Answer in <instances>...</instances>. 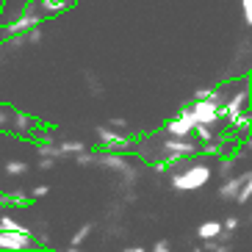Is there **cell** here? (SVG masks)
Returning <instances> with one entry per match:
<instances>
[{"label": "cell", "mask_w": 252, "mask_h": 252, "mask_svg": "<svg viewBox=\"0 0 252 252\" xmlns=\"http://www.w3.org/2000/svg\"><path fill=\"white\" fill-rule=\"evenodd\" d=\"M211 180V166L208 163H186L172 175V189L178 191H197Z\"/></svg>", "instance_id": "obj_1"}, {"label": "cell", "mask_w": 252, "mask_h": 252, "mask_svg": "<svg viewBox=\"0 0 252 252\" xmlns=\"http://www.w3.org/2000/svg\"><path fill=\"white\" fill-rule=\"evenodd\" d=\"M42 23H45V14H42L39 3L28 0V3L23 6V11L17 14V20H11V23L6 25V36H23L28 28H33V25H42Z\"/></svg>", "instance_id": "obj_2"}, {"label": "cell", "mask_w": 252, "mask_h": 252, "mask_svg": "<svg viewBox=\"0 0 252 252\" xmlns=\"http://www.w3.org/2000/svg\"><path fill=\"white\" fill-rule=\"evenodd\" d=\"M189 117L194 122L216 125L219 119H224V108H222V103H214V100H194V105H189Z\"/></svg>", "instance_id": "obj_3"}, {"label": "cell", "mask_w": 252, "mask_h": 252, "mask_svg": "<svg viewBox=\"0 0 252 252\" xmlns=\"http://www.w3.org/2000/svg\"><path fill=\"white\" fill-rule=\"evenodd\" d=\"M163 153H166L169 161H175V158H180V156H186V158L197 156L200 147H197V141H194L191 136H169V139L163 141Z\"/></svg>", "instance_id": "obj_4"}, {"label": "cell", "mask_w": 252, "mask_h": 252, "mask_svg": "<svg viewBox=\"0 0 252 252\" xmlns=\"http://www.w3.org/2000/svg\"><path fill=\"white\" fill-rule=\"evenodd\" d=\"M31 247H36L31 230H0V250L20 252V250H31Z\"/></svg>", "instance_id": "obj_5"}, {"label": "cell", "mask_w": 252, "mask_h": 252, "mask_svg": "<svg viewBox=\"0 0 252 252\" xmlns=\"http://www.w3.org/2000/svg\"><path fill=\"white\" fill-rule=\"evenodd\" d=\"M163 130H166L169 136H191L194 119L189 117V105H183V108H180V114H178V119H169Z\"/></svg>", "instance_id": "obj_6"}, {"label": "cell", "mask_w": 252, "mask_h": 252, "mask_svg": "<svg viewBox=\"0 0 252 252\" xmlns=\"http://www.w3.org/2000/svg\"><path fill=\"white\" fill-rule=\"evenodd\" d=\"M97 139H100V144H103L105 150H127L130 147V139H127V136H119L117 130H111L108 125L97 127Z\"/></svg>", "instance_id": "obj_7"}, {"label": "cell", "mask_w": 252, "mask_h": 252, "mask_svg": "<svg viewBox=\"0 0 252 252\" xmlns=\"http://www.w3.org/2000/svg\"><path fill=\"white\" fill-rule=\"evenodd\" d=\"M247 180H252V172H241V175H227L224 178V183L219 186V200H233L236 197V191L241 189V183H247Z\"/></svg>", "instance_id": "obj_8"}, {"label": "cell", "mask_w": 252, "mask_h": 252, "mask_svg": "<svg viewBox=\"0 0 252 252\" xmlns=\"http://www.w3.org/2000/svg\"><path fill=\"white\" fill-rule=\"evenodd\" d=\"M247 103H250V86H241V89H238L236 94L224 97L222 108H224V114H236V111H244Z\"/></svg>", "instance_id": "obj_9"}, {"label": "cell", "mask_w": 252, "mask_h": 252, "mask_svg": "<svg viewBox=\"0 0 252 252\" xmlns=\"http://www.w3.org/2000/svg\"><path fill=\"white\" fill-rule=\"evenodd\" d=\"M224 119H227V127L230 130H238V133H250V108H244V111H236V114H224Z\"/></svg>", "instance_id": "obj_10"}, {"label": "cell", "mask_w": 252, "mask_h": 252, "mask_svg": "<svg viewBox=\"0 0 252 252\" xmlns=\"http://www.w3.org/2000/svg\"><path fill=\"white\" fill-rule=\"evenodd\" d=\"M94 161H100L103 166H108V169L127 172V161H125V156H119V153H114V150H108V153H97Z\"/></svg>", "instance_id": "obj_11"}, {"label": "cell", "mask_w": 252, "mask_h": 252, "mask_svg": "<svg viewBox=\"0 0 252 252\" xmlns=\"http://www.w3.org/2000/svg\"><path fill=\"white\" fill-rule=\"evenodd\" d=\"M197 236H200V238H216V236H222V222H219V219L202 222L200 230H197Z\"/></svg>", "instance_id": "obj_12"}, {"label": "cell", "mask_w": 252, "mask_h": 252, "mask_svg": "<svg viewBox=\"0 0 252 252\" xmlns=\"http://www.w3.org/2000/svg\"><path fill=\"white\" fill-rule=\"evenodd\" d=\"M39 8L47 14H61L69 8V0H39Z\"/></svg>", "instance_id": "obj_13"}, {"label": "cell", "mask_w": 252, "mask_h": 252, "mask_svg": "<svg viewBox=\"0 0 252 252\" xmlns=\"http://www.w3.org/2000/svg\"><path fill=\"white\" fill-rule=\"evenodd\" d=\"M39 147V156H50V158H64L61 156V150H59V141H53V139H42L36 144Z\"/></svg>", "instance_id": "obj_14"}, {"label": "cell", "mask_w": 252, "mask_h": 252, "mask_svg": "<svg viewBox=\"0 0 252 252\" xmlns=\"http://www.w3.org/2000/svg\"><path fill=\"white\" fill-rule=\"evenodd\" d=\"M14 127H17V133H31L33 130V119L25 111H14Z\"/></svg>", "instance_id": "obj_15"}, {"label": "cell", "mask_w": 252, "mask_h": 252, "mask_svg": "<svg viewBox=\"0 0 252 252\" xmlns=\"http://www.w3.org/2000/svg\"><path fill=\"white\" fill-rule=\"evenodd\" d=\"M200 153H202V156H224V141H222V139H211V141H202Z\"/></svg>", "instance_id": "obj_16"}, {"label": "cell", "mask_w": 252, "mask_h": 252, "mask_svg": "<svg viewBox=\"0 0 252 252\" xmlns=\"http://www.w3.org/2000/svg\"><path fill=\"white\" fill-rule=\"evenodd\" d=\"M89 233H92V224H81V227L75 230V236L69 238V250H81V244L83 241H86V238H89Z\"/></svg>", "instance_id": "obj_17"}, {"label": "cell", "mask_w": 252, "mask_h": 252, "mask_svg": "<svg viewBox=\"0 0 252 252\" xmlns=\"http://www.w3.org/2000/svg\"><path fill=\"white\" fill-rule=\"evenodd\" d=\"M250 200H252V180H247V183H241V189L236 191L233 202H236V205H250Z\"/></svg>", "instance_id": "obj_18"}, {"label": "cell", "mask_w": 252, "mask_h": 252, "mask_svg": "<svg viewBox=\"0 0 252 252\" xmlns=\"http://www.w3.org/2000/svg\"><path fill=\"white\" fill-rule=\"evenodd\" d=\"M202 241H205V244H200V250H208V252H224V250H230L227 238L219 241V236H216V238H202Z\"/></svg>", "instance_id": "obj_19"}, {"label": "cell", "mask_w": 252, "mask_h": 252, "mask_svg": "<svg viewBox=\"0 0 252 252\" xmlns=\"http://www.w3.org/2000/svg\"><path fill=\"white\" fill-rule=\"evenodd\" d=\"M59 150H61V156L67 158V156H75V153L86 150V144L83 141H59Z\"/></svg>", "instance_id": "obj_20"}, {"label": "cell", "mask_w": 252, "mask_h": 252, "mask_svg": "<svg viewBox=\"0 0 252 252\" xmlns=\"http://www.w3.org/2000/svg\"><path fill=\"white\" fill-rule=\"evenodd\" d=\"M6 175H11V178H23V175H28V163L25 161H8L6 163Z\"/></svg>", "instance_id": "obj_21"}, {"label": "cell", "mask_w": 252, "mask_h": 252, "mask_svg": "<svg viewBox=\"0 0 252 252\" xmlns=\"http://www.w3.org/2000/svg\"><path fill=\"white\" fill-rule=\"evenodd\" d=\"M23 39L25 42H31V45H39L42 42V25H33V28H28L23 33Z\"/></svg>", "instance_id": "obj_22"}, {"label": "cell", "mask_w": 252, "mask_h": 252, "mask_svg": "<svg viewBox=\"0 0 252 252\" xmlns=\"http://www.w3.org/2000/svg\"><path fill=\"white\" fill-rule=\"evenodd\" d=\"M238 224H241L238 216H224L222 219V233H233V230H238Z\"/></svg>", "instance_id": "obj_23"}, {"label": "cell", "mask_w": 252, "mask_h": 252, "mask_svg": "<svg viewBox=\"0 0 252 252\" xmlns=\"http://www.w3.org/2000/svg\"><path fill=\"white\" fill-rule=\"evenodd\" d=\"M6 197H8V202H11V205H25V202H28V197H25L20 189H17V191H8Z\"/></svg>", "instance_id": "obj_24"}, {"label": "cell", "mask_w": 252, "mask_h": 252, "mask_svg": "<svg viewBox=\"0 0 252 252\" xmlns=\"http://www.w3.org/2000/svg\"><path fill=\"white\" fill-rule=\"evenodd\" d=\"M75 161L81 163V166H86V163H94V153H89V150H81V153H75Z\"/></svg>", "instance_id": "obj_25"}, {"label": "cell", "mask_w": 252, "mask_h": 252, "mask_svg": "<svg viewBox=\"0 0 252 252\" xmlns=\"http://www.w3.org/2000/svg\"><path fill=\"white\" fill-rule=\"evenodd\" d=\"M47 191H50V189H47L45 183H42V186H33V189H31V197H33V200H42V197H47Z\"/></svg>", "instance_id": "obj_26"}, {"label": "cell", "mask_w": 252, "mask_h": 252, "mask_svg": "<svg viewBox=\"0 0 252 252\" xmlns=\"http://www.w3.org/2000/svg\"><path fill=\"white\" fill-rule=\"evenodd\" d=\"M56 166V158L50 156H39V169H53Z\"/></svg>", "instance_id": "obj_27"}, {"label": "cell", "mask_w": 252, "mask_h": 252, "mask_svg": "<svg viewBox=\"0 0 252 252\" xmlns=\"http://www.w3.org/2000/svg\"><path fill=\"white\" fill-rule=\"evenodd\" d=\"M241 8H244V20L252 23V0H241Z\"/></svg>", "instance_id": "obj_28"}, {"label": "cell", "mask_w": 252, "mask_h": 252, "mask_svg": "<svg viewBox=\"0 0 252 252\" xmlns=\"http://www.w3.org/2000/svg\"><path fill=\"white\" fill-rule=\"evenodd\" d=\"M153 250H156V252H169L172 244L166 241V238H161V241H156V244H153Z\"/></svg>", "instance_id": "obj_29"}, {"label": "cell", "mask_w": 252, "mask_h": 252, "mask_svg": "<svg viewBox=\"0 0 252 252\" xmlns=\"http://www.w3.org/2000/svg\"><path fill=\"white\" fill-rule=\"evenodd\" d=\"M108 127H127V119H122V117H111V119H108Z\"/></svg>", "instance_id": "obj_30"}, {"label": "cell", "mask_w": 252, "mask_h": 252, "mask_svg": "<svg viewBox=\"0 0 252 252\" xmlns=\"http://www.w3.org/2000/svg\"><path fill=\"white\" fill-rule=\"evenodd\" d=\"M230 172H233V161H224L222 163V178H227Z\"/></svg>", "instance_id": "obj_31"}, {"label": "cell", "mask_w": 252, "mask_h": 252, "mask_svg": "<svg viewBox=\"0 0 252 252\" xmlns=\"http://www.w3.org/2000/svg\"><path fill=\"white\" fill-rule=\"evenodd\" d=\"M36 244L39 247H47V244H50V236H47V233H42V236L36 238Z\"/></svg>", "instance_id": "obj_32"}, {"label": "cell", "mask_w": 252, "mask_h": 252, "mask_svg": "<svg viewBox=\"0 0 252 252\" xmlns=\"http://www.w3.org/2000/svg\"><path fill=\"white\" fill-rule=\"evenodd\" d=\"M8 205H11V202H8V197H0V214H3Z\"/></svg>", "instance_id": "obj_33"}, {"label": "cell", "mask_w": 252, "mask_h": 252, "mask_svg": "<svg viewBox=\"0 0 252 252\" xmlns=\"http://www.w3.org/2000/svg\"><path fill=\"white\" fill-rule=\"evenodd\" d=\"M6 122H8V114H6V111H3V108H0V127L6 125Z\"/></svg>", "instance_id": "obj_34"}, {"label": "cell", "mask_w": 252, "mask_h": 252, "mask_svg": "<svg viewBox=\"0 0 252 252\" xmlns=\"http://www.w3.org/2000/svg\"><path fill=\"white\" fill-rule=\"evenodd\" d=\"M69 3H72V0H69Z\"/></svg>", "instance_id": "obj_35"}]
</instances>
